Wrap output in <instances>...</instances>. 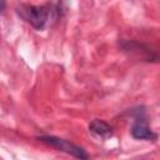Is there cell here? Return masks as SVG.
Listing matches in <instances>:
<instances>
[{
	"mask_svg": "<svg viewBox=\"0 0 160 160\" xmlns=\"http://www.w3.org/2000/svg\"><path fill=\"white\" fill-rule=\"evenodd\" d=\"M131 135H132V138L139 139V140H155L156 139V135L149 128L144 114H141L140 111H139V114L135 118V121L132 124Z\"/></svg>",
	"mask_w": 160,
	"mask_h": 160,
	"instance_id": "3",
	"label": "cell"
},
{
	"mask_svg": "<svg viewBox=\"0 0 160 160\" xmlns=\"http://www.w3.org/2000/svg\"><path fill=\"white\" fill-rule=\"evenodd\" d=\"M89 130H90L92 134H95V135H98V136H100V138H104V139L108 138V136H110L111 132H112V128H111L106 121L99 120V119H95V120H92V121L90 122Z\"/></svg>",
	"mask_w": 160,
	"mask_h": 160,
	"instance_id": "4",
	"label": "cell"
},
{
	"mask_svg": "<svg viewBox=\"0 0 160 160\" xmlns=\"http://www.w3.org/2000/svg\"><path fill=\"white\" fill-rule=\"evenodd\" d=\"M40 141L58 149L59 151H64L66 154H70L75 158H79V159H88V154L85 152L84 149H81L80 146L70 142L69 140H65V139H60V138H56V136H51V135H44V136H40L38 138Z\"/></svg>",
	"mask_w": 160,
	"mask_h": 160,
	"instance_id": "2",
	"label": "cell"
},
{
	"mask_svg": "<svg viewBox=\"0 0 160 160\" xmlns=\"http://www.w3.org/2000/svg\"><path fill=\"white\" fill-rule=\"evenodd\" d=\"M6 6V0H0V11H2Z\"/></svg>",
	"mask_w": 160,
	"mask_h": 160,
	"instance_id": "5",
	"label": "cell"
},
{
	"mask_svg": "<svg viewBox=\"0 0 160 160\" xmlns=\"http://www.w3.org/2000/svg\"><path fill=\"white\" fill-rule=\"evenodd\" d=\"M16 11L22 20H25L28 24H30L35 29L41 30L45 28V25L49 20L51 9L49 5L35 6V5L22 4L20 6H18Z\"/></svg>",
	"mask_w": 160,
	"mask_h": 160,
	"instance_id": "1",
	"label": "cell"
}]
</instances>
